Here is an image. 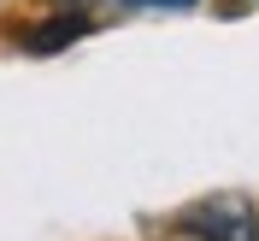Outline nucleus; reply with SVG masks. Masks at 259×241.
<instances>
[{
    "label": "nucleus",
    "instance_id": "1",
    "mask_svg": "<svg viewBox=\"0 0 259 241\" xmlns=\"http://www.w3.org/2000/svg\"><path fill=\"white\" fill-rule=\"evenodd\" d=\"M189 229L200 241H259V218L247 200H206L189 218Z\"/></svg>",
    "mask_w": 259,
    "mask_h": 241
}]
</instances>
